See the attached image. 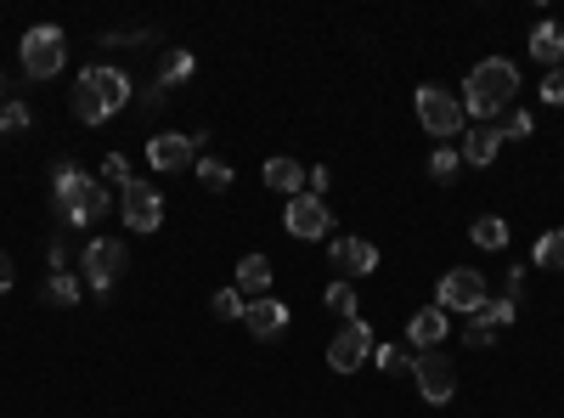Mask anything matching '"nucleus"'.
I'll use <instances>...</instances> for the list:
<instances>
[{"label": "nucleus", "instance_id": "nucleus-13", "mask_svg": "<svg viewBox=\"0 0 564 418\" xmlns=\"http://www.w3.org/2000/svg\"><path fill=\"white\" fill-rule=\"evenodd\" d=\"M446 334H452V317H446L441 306H417V311L406 317V345H412V351H441Z\"/></svg>", "mask_w": 564, "mask_h": 418}, {"label": "nucleus", "instance_id": "nucleus-35", "mask_svg": "<svg viewBox=\"0 0 564 418\" xmlns=\"http://www.w3.org/2000/svg\"><path fill=\"white\" fill-rule=\"evenodd\" d=\"M102 175H108V181H130V159H124V153H108V159H102Z\"/></svg>", "mask_w": 564, "mask_h": 418}, {"label": "nucleus", "instance_id": "nucleus-19", "mask_svg": "<svg viewBox=\"0 0 564 418\" xmlns=\"http://www.w3.org/2000/svg\"><path fill=\"white\" fill-rule=\"evenodd\" d=\"M525 52H531L542 68H558V63H564V29H558V23H536Z\"/></svg>", "mask_w": 564, "mask_h": 418}, {"label": "nucleus", "instance_id": "nucleus-29", "mask_svg": "<svg viewBox=\"0 0 564 418\" xmlns=\"http://www.w3.org/2000/svg\"><path fill=\"white\" fill-rule=\"evenodd\" d=\"M457 170H463V153H457V148H435V153H430V175H435V181H452Z\"/></svg>", "mask_w": 564, "mask_h": 418}, {"label": "nucleus", "instance_id": "nucleus-18", "mask_svg": "<svg viewBox=\"0 0 564 418\" xmlns=\"http://www.w3.org/2000/svg\"><path fill=\"white\" fill-rule=\"evenodd\" d=\"M231 289H238L243 300H265L271 294V260L265 255H243L238 260V283H231Z\"/></svg>", "mask_w": 564, "mask_h": 418}, {"label": "nucleus", "instance_id": "nucleus-24", "mask_svg": "<svg viewBox=\"0 0 564 418\" xmlns=\"http://www.w3.org/2000/svg\"><path fill=\"white\" fill-rule=\"evenodd\" d=\"M513 317H520V306H513L508 294H502V300H486V306L475 311V322H480V329H491V334H497V329H508Z\"/></svg>", "mask_w": 564, "mask_h": 418}, {"label": "nucleus", "instance_id": "nucleus-31", "mask_svg": "<svg viewBox=\"0 0 564 418\" xmlns=\"http://www.w3.org/2000/svg\"><path fill=\"white\" fill-rule=\"evenodd\" d=\"M536 97H542L547 108H564V68H547V74H542V85H536Z\"/></svg>", "mask_w": 564, "mask_h": 418}, {"label": "nucleus", "instance_id": "nucleus-4", "mask_svg": "<svg viewBox=\"0 0 564 418\" xmlns=\"http://www.w3.org/2000/svg\"><path fill=\"white\" fill-rule=\"evenodd\" d=\"M18 57H23V74H29V79H57L63 63H68V40H63L57 23H40V29L23 34Z\"/></svg>", "mask_w": 564, "mask_h": 418}, {"label": "nucleus", "instance_id": "nucleus-23", "mask_svg": "<svg viewBox=\"0 0 564 418\" xmlns=\"http://www.w3.org/2000/svg\"><path fill=\"white\" fill-rule=\"evenodd\" d=\"M536 266L542 271H564V226H553V232L536 238Z\"/></svg>", "mask_w": 564, "mask_h": 418}, {"label": "nucleus", "instance_id": "nucleus-25", "mask_svg": "<svg viewBox=\"0 0 564 418\" xmlns=\"http://www.w3.org/2000/svg\"><path fill=\"white\" fill-rule=\"evenodd\" d=\"M209 311H215L220 322H243V311H249V300H243L238 289H231V283H226V289H215V300H209Z\"/></svg>", "mask_w": 564, "mask_h": 418}, {"label": "nucleus", "instance_id": "nucleus-14", "mask_svg": "<svg viewBox=\"0 0 564 418\" xmlns=\"http://www.w3.org/2000/svg\"><path fill=\"white\" fill-rule=\"evenodd\" d=\"M243 329H249L254 340H276L282 329H289V306H282L276 294H265V300H249V311H243Z\"/></svg>", "mask_w": 564, "mask_h": 418}, {"label": "nucleus", "instance_id": "nucleus-28", "mask_svg": "<svg viewBox=\"0 0 564 418\" xmlns=\"http://www.w3.org/2000/svg\"><path fill=\"white\" fill-rule=\"evenodd\" d=\"M198 181H204L209 193H226V187H231V170H226L220 159H198Z\"/></svg>", "mask_w": 564, "mask_h": 418}, {"label": "nucleus", "instance_id": "nucleus-1", "mask_svg": "<svg viewBox=\"0 0 564 418\" xmlns=\"http://www.w3.org/2000/svg\"><path fill=\"white\" fill-rule=\"evenodd\" d=\"M130 103H135L130 74H124V68H102V63L79 68L74 97H68V108H74V119H79V125H108V119H113V114H124Z\"/></svg>", "mask_w": 564, "mask_h": 418}, {"label": "nucleus", "instance_id": "nucleus-37", "mask_svg": "<svg viewBox=\"0 0 564 418\" xmlns=\"http://www.w3.org/2000/svg\"><path fill=\"white\" fill-rule=\"evenodd\" d=\"M12 283H18V271H12V255H7V249H0V294H7Z\"/></svg>", "mask_w": 564, "mask_h": 418}, {"label": "nucleus", "instance_id": "nucleus-27", "mask_svg": "<svg viewBox=\"0 0 564 418\" xmlns=\"http://www.w3.org/2000/svg\"><path fill=\"white\" fill-rule=\"evenodd\" d=\"M497 130H502V142H525V136L536 130V119L525 108H508V125H497Z\"/></svg>", "mask_w": 564, "mask_h": 418}, {"label": "nucleus", "instance_id": "nucleus-5", "mask_svg": "<svg viewBox=\"0 0 564 418\" xmlns=\"http://www.w3.org/2000/svg\"><path fill=\"white\" fill-rule=\"evenodd\" d=\"M412 108H417V125L423 130L441 136V148L452 142V136H463V97H452L446 85H417Z\"/></svg>", "mask_w": 564, "mask_h": 418}, {"label": "nucleus", "instance_id": "nucleus-39", "mask_svg": "<svg viewBox=\"0 0 564 418\" xmlns=\"http://www.w3.org/2000/svg\"><path fill=\"white\" fill-rule=\"evenodd\" d=\"M0 108H7V79H0Z\"/></svg>", "mask_w": 564, "mask_h": 418}, {"label": "nucleus", "instance_id": "nucleus-2", "mask_svg": "<svg viewBox=\"0 0 564 418\" xmlns=\"http://www.w3.org/2000/svg\"><path fill=\"white\" fill-rule=\"evenodd\" d=\"M52 199H57V215H63L68 226H97V221L108 215L102 175L79 170L74 159H57V164H52Z\"/></svg>", "mask_w": 564, "mask_h": 418}, {"label": "nucleus", "instance_id": "nucleus-20", "mask_svg": "<svg viewBox=\"0 0 564 418\" xmlns=\"http://www.w3.org/2000/svg\"><path fill=\"white\" fill-rule=\"evenodd\" d=\"M193 74H198V57H193V52H181V45H170V52H164V63H159V85L170 90V85L193 79Z\"/></svg>", "mask_w": 564, "mask_h": 418}, {"label": "nucleus", "instance_id": "nucleus-9", "mask_svg": "<svg viewBox=\"0 0 564 418\" xmlns=\"http://www.w3.org/2000/svg\"><path fill=\"white\" fill-rule=\"evenodd\" d=\"M119 215H124V226L130 232H159L164 226V193L153 187V181H124V193H119Z\"/></svg>", "mask_w": 564, "mask_h": 418}, {"label": "nucleus", "instance_id": "nucleus-30", "mask_svg": "<svg viewBox=\"0 0 564 418\" xmlns=\"http://www.w3.org/2000/svg\"><path fill=\"white\" fill-rule=\"evenodd\" d=\"M29 125H34L29 103H7V108H0V136H12V130H29Z\"/></svg>", "mask_w": 564, "mask_h": 418}, {"label": "nucleus", "instance_id": "nucleus-16", "mask_svg": "<svg viewBox=\"0 0 564 418\" xmlns=\"http://www.w3.org/2000/svg\"><path fill=\"white\" fill-rule=\"evenodd\" d=\"M497 153H502V130H497V125H475V130H463V164L486 170Z\"/></svg>", "mask_w": 564, "mask_h": 418}, {"label": "nucleus", "instance_id": "nucleus-3", "mask_svg": "<svg viewBox=\"0 0 564 418\" xmlns=\"http://www.w3.org/2000/svg\"><path fill=\"white\" fill-rule=\"evenodd\" d=\"M513 90H520V68H513L508 57H486L468 68L463 79V114H475V119H497L513 108Z\"/></svg>", "mask_w": 564, "mask_h": 418}, {"label": "nucleus", "instance_id": "nucleus-15", "mask_svg": "<svg viewBox=\"0 0 564 418\" xmlns=\"http://www.w3.org/2000/svg\"><path fill=\"white\" fill-rule=\"evenodd\" d=\"M334 266L356 283V277H372V271H379V249H372L367 238H334Z\"/></svg>", "mask_w": 564, "mask_h": 418}, {"label": "nucleus", "instance_id": "nucleus-26", "mask_svg": "<svg viewBox=\"0 0 564 418\" xmlns=\"http://www.w3.org/2000/svg\"><path fill=\"white\" fill-rule=\"evenodd\" d=\"M45 300L74 306V300H79V277H68V271H52V283H45Z\"/></svg>", "mask_w": 564, "mask_h": 418}, {"label": "nucleus", "instance_id": "nucleus-32", "mask_svg": "<svg viewBox=\"0 0 564 418\" xmlns=\"http://www.w3.org/2000/svg\"><path fill=\"white\" fill-rule=\"evenodd\" d=\"M372 356H379L384 374H412V356H406V351H395V345H372Z\"/></svg>", "mask_w": 564, "mask_h": 418}, {"label": "nucleus", "instance_id": "nucleus-34", "mask_svg": "<svg viewBox=\"0 0 564 418\" xmlns=\"http://www.w3.org/2000/svg\"><path fill=\"white\" fill-rule=\"evenodd\" d=\"M491 340H497V334H491V329H480V322H468V329H463V345H468V351H486Z\"/></svg>", "mask_w": 564, "mask_h": 418}, {"label": "nucleus", "instance_id": "nucleus-12", "mask_svg": "<svg viewBox=\"0 0 564 418\" xmlns=\"http://www.w3.org/2000/svg\"><path fill=\"white\" fill-rule=\"evenodd\" d=\"M204 148V136H186V130H164V136H148V164L159 175H175L193 164V153Z\"/></svg>", "mask_w": 564, "mask_h": 418}, {"label": "nucleus", "instance_id": "nucleus-7", "mask_svg": "<svg viewBox=\"0 0 564 418\" xmlns=\"http://www.w3.org/2000/svg\"><path fill=\"white\" fill-rule=\"evenodd\" d=\"M79 266H85V289L108 294V289L119 283V277H124L130 255H124V244H119V238H90V244H85V255H79Z\"/></svg>", "mask_w": 564, "mask_h": 418}, {"label": "nucleus", "instance_id": "nucleus-8", "mask_svg": "<svg viewBox=\"0 0 564 418\" xmlns=\"http://www.w3.org/2000/svg\"><path fill=\"white\" fill-rule=\"evenodd\" d=\"M491 300V289H486V271H475V266H457V271H446L441 277V311L452 317V311H463V317H475L480 306Z\"/></svg>", "mask_w": 564, "mask_h": 418}, {"label": "nucleus", "instance_id": "nucleus-38", "mask_svg": "<svg viewBox=\"0 0 564 418\" xmlns=\"http://www.w3.org/2000/svg\"><path fill=\"white\" fill-rule=\"evenodd\" d=\"M141 108H164V85H148V90H141Z\"/></svg>", "mask_w": 564, "mask_h": 418}, {"label": "nucleus", "instance_id": "nucleus-36", "mask_svg": "<svg viewBox=\"0 0 564 418\" xmlns=\"http://www.w3.org/2000/svg\"><path fill=\"white\" fill-rule=\"evenodd\" d=\"M327 181H334V175H327V164H316V170H305V187H311L316 199H327Z\"/></svg>", "mask_w": 564, "mask_h": 418}, {"label": "nucleus", "instance_id": "nucleus-11", "mask_svg": "<svg viewBox=\"0 0 564 418\" xmlns=\"http://www.w3.org/2000/svg\"><path fill=\"white\" fill-rule=\"evenodd\" d=\"M282 226H289L300 244H316V238H327V226H334V210H327V199H316V193H300V199H289V210H282Z\"/></svg>", "mask_w": 564, "mask_h": 418}, {"label": "nucleus", "instance_id": "nucleus-21", "mask_svg": "<svg viewBox=\"0 0 564 418\" xmlns=\"http://www.w3.org/2000/svg\"><path fill=\"white\" fill-rule=\"evenodd\" d=\"M468 238H475V249H508V221L502 215H480L475 226H468Z\"/></svg>", "mask_w": 564, "mask_h": 418}, {"label": "nucleus", "instance_id": "nucleus-17", "mask_svg": "<svg viewBox=\"0 0 564 418\" xmlns=\"http://www.w3.org/2000/svg\"><path fill=\"white\" fill-rule=\"evenodd\" d=\"M265 187L282 193V199H300V193H305V164L289 159V153H282V159H265Z\"/></svg>", "mask_w": 564, "mask_h": 418}, {"label": "nucleus", "instance_id": "nucleus-22", "mask_svg": "<svg viewBox=\"0 0 564 418\" xmlns=\"http://www.w3.org/2000/svg\"><path fill=\"white\" fill-rule=\"evenodd\" d=\"M322 306L334 311V317H345V322H356V283H350V277L327 283V289H322Z\"/></svg>", "mask_w": 564, "mask_h": 418}, {"label": "nucleus", "instance_id": "nucleus-10", "mask_svg": "<svg viewBox=\"0 0 564 418\" xmlns=\"http://www.w3.org/2000/svg\"><path fill=\"white\" fill-rule=\"evenodd\" d=\"M361 362H372V329L356 317V322H345V329L327 340V367H334V374H356Z\"/></svg>", "mask_w": 564, "mask_h": 418}, {"label": "nucleus", "instance_id": "nucleus-6", "mask_svg": "<svg viewBox=\"0 0 564 418\" xmlns=\"http://www.w3.org/2000/svg\"><path fill=\"white\" fill-rule=\"evenodd\" d=\"M412 379H417V396L430 407H446L457 396V367H452L446 351H417L412 356Z\"/></svg>", "mask_w": 564, "mask_h": 418}, {"label": "nucleus", "instance_id": "nucleus-33", "mask_svg": "<svg viewBox=\"0 0 564 418\" xmlns=\"http://www.w3.org/2000/svg\"><path fill=\"white\" fill-rule=\"evenodd\" d=\"M102 45H124V52H130V45H153V34H148V29H130V34H102Z\"/></svg>", "mask_w": 564, "mask_h": 418}]
</instances>
